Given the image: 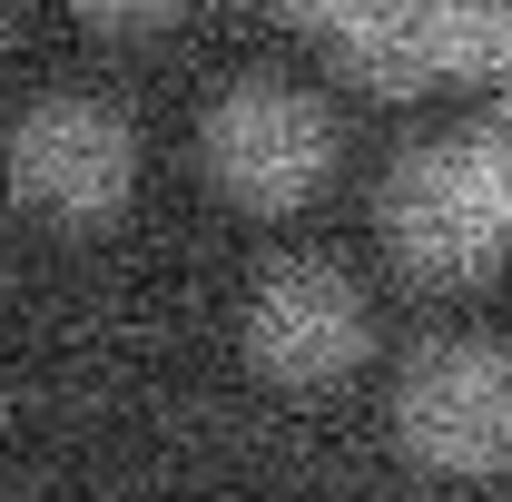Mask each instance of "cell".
Instances as JSON below:
<instances>
[{"label":"cell","mask_w":512,"mask_h":502,"mask_svg":"<svg viewBox=\"0 0 512 502\" xmlns=\"http://www.w3.org/2000/svg\"><path fill=\"white\" fill-rule=\"evenodd\" d=\"M10 197L50 227H109L138 197V128L109 99H40L10 128Z\"/></svg>","instance_id":"cell-1"},{"label":"cell","mask_w":512,"mask_h":502,"mask_svg":"<svg viewBox=\"0 0 512 502\" xmlns=\"http://www.w3.org/2000/svg\"><path fill=\"white\" fill-rule=\"evenodd\" d=\"M394 434L424 473H503L512 463V355L483 335L424 345L394 384Z\"/></svg>","instance_id":"cell-2"},{"label":"cell","mask_w":512,"mask_h":502,"mask_svg":"<svg viewBox=\"0 0 512 502\" xmlns=\"http://www.w3.org/2000/svg\"><path fill=\"white\" fill-rule=\"evenodd\" d=\"M207 178L237 207H306L335 178V119L286 79H247L207 109Z\"/></svg>","instance_id":"cell-3"},{"label":"cell","mask_w":512,"mask_h":502,"mask_svg":"<svg viewBox=\"0 0 512 502\" xmlns=\"http://www.w3.org/2000/svg\"><path fill=\"white\" fill-rule=\"evenodd\" d=\"M384 237L394 256L414 266V276H473V266H493L512 237V197L493 188V168H483V148L463 138V148H424V158H404L394 168V188H384Z\"/></svg>","instance_id":"cell-4"},{"label":"cell","mask_w":512,"mask_h":502,"mask_svg":"<svg viewBox=\"0 0 512 502\" xmlns=\"http://www.w3.org/2000/svg\"><path fill=\"white\" fill-rule=\"evenodd\" d=\"M365 345H375V325H365L355 276H335V266H316V256H286V266H266V276L247 286V355H256V375L316 394V384L355 375Z\"/></svg>","instance_id":"cell-5"},{"label":"cell","mask_w":512,"mask_h":502,"mask_svg":"<svg viewBox=\"0 0 512 502\" xmlns=\"http://www.w3.org/2000/svg\"><path fill=\"white\" fill-rule=\"evenodd\" d=\"M79 10H89L99 30H158V20H178L188 0H79Z\"/></svg>","instance_id":"cell-6"},{"label":"cell","mask_w":512,"mask_h":502,"mask_svg":"<svg viewBox=\"0 0 512 502\" xmlns=\"http://www.w3.org/2000/svg\"><path fill=\"white\" fill-rule=\"evenodd\" d=\"M473 148H483V168H493V188L512 197V109H503L493 128H473Z\"/></svg>","instance_id":"cell-7"},{"label":"cell","mask_w":512,"mask_h":502,"mask_svg":"<svg viewBox=\"0 0 512 502\" xmlns=\"http://www.w3.org/2000/svg\"><path fill=\"white\" fill-rule=\"evenodd\" d=\"M0 40H10V0H0Z\"/></svg>","instance_id":"cell-8"}]
</instances>
